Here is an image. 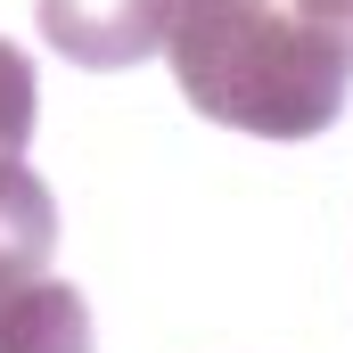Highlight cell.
Listing matches in <instances>:
<instances>
[{
    "instance_id": "6da1fadb",
    "label": "cell",
    "mask_w": 353,
    "mask_h": 353,
    "mask_svg": "<svg viewBox=\"0 0 353 353\" xmlns=\"http://www.w3.org/2000/svg\"><path fill=\"white\" fill-rule=\"evenodd\" d=\"M165 58L205 123L255 140H312L345 115L353 66L279 0H165Z\"/></svg>"
},
{
    "instance_id": "7a4b0ae2",
    "label": "cell",
    "mask_w": 353,
    "mask_h": 353,
    "mask_svg": "<svg viewBox=\"0 0 353 353\" xmlns=\"http://www.w3.org/2000/svg\"><path fill=\"white\" fill-rule=\"evenodd\" d=\"M33 17H41V41L90 74L140 66L165 50V0H33Z\"/></svg>"
},
{
    "instance_id": "3957f363",
    "label": "cell",
    "mask_w": 353,
    "mask_h": 353,
    "mask_svg": "<svg viewBox=\"0 0 353 353\" xmlns=\"http://www.w3.org/2000/svg\"><path fill=\"white\" fill-rule=\"evenodd\" d=\"M50 247H58V197L25 157H8L0 165V312L33 279H50Z\"/></svg>"
},
{
    "instance_id": "277c9868",
    "label": "cell",
    "mask_w": 353,
    "mask_h": 353,
    "mask_svg": "<svg viewBox=\"0 0 353 353\" xmlns=\"http://www.w3.org/2000/svg\"><path fill=\"white\" fill-rule=\"evenodd\" d=\"M0 353H90V304L66 279H33L0 312Z\"/></svg>"
},
{
    "instance_id": "5b68a950",
    "label": "cell",
    "mask_w": 353,
    "mask_h": 353,
    "mask_svg": "<svg viewBox=\"0 0 353 353\" xmlns=\"http://www.w3.org/2000/svg\"><path fill=\"white\" fill-rule=\"evenodd\" d=\"M33 115H41V83H33V58L17 41H0V165L25 157L33 140Z\"/></svg>"
},
{
    "instance_id": "8992f818",
    "label": "cell",
    "mask_w": 353,
    "mask_h": 353,
    "mask_svg": "<svg viewBox=\"0 0 353 353\" xmlns=\"http://www.w3.org/2000/svg\"><path fill=\"white\" fill-rule=\"evenodd\" d=\"M288 8H296L312 33H329V41L345 50V66H353V0H288Z\"/></svg>"
}]
</instances>
